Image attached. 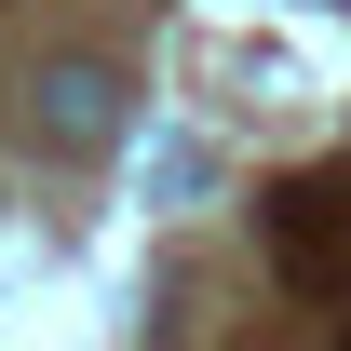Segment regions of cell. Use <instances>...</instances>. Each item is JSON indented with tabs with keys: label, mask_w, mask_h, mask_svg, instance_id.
<instances>
[{
	"label": "cell",
	"mask_w": 351,
	"mask_h": 351,
	"mask_svg": "<svg viewBox=\"0 0 351 351\" xmlns=\"http://www.w3.org/2000/svg\"><path fill=\"white\" fill-rule=\"evenodd\" d=\"M27 108H41V149H68V162H95V149L122 135V68H108V54H54Z\"/></svg>",
	"instance_id": "1"
}]
</instances>
